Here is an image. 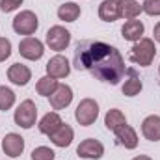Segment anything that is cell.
<instances>
[{"label": "cell", "instance_id": "obj_1", "mask_svg": "<svg viewBox=\"0 0 160 160\" xmlns=\"http://www.w3.org/2000/svg\"><path fill=\"white\" fill-rule=\"evenodd\" d=\"M75 67L78 71H88L106 84H119L125 77L127 67L121 52L104 41H80L75 48Z\"/></svg>", "mask_w": 160, "mask_h": 160}, {"label": "cell", "instance_id": "obj_2", "mask_svg": "<svg viewBox=\"0 0 160 160\" xmlns=\"http://www.w3.org/2000/svg\"><path fill=\"white\" fill-rule=\"evenodd\" d=\"M155 56H157V47H155V41L149 38H142L140 41H136L130 50V60L140 67H149Z\"/></svg>", "mask_w": 160, "mask_h": 160}, {"label": "cell", "instance_id": "obj_3", "mask_svg": "<svg viewBox=\"0 0 160 160\" xmlns=\"http://www.w3.org/2000/svg\"><path fill=\"white\" fill-rule=\"evenodd\" d=\"M36 119H38V106H36V102L30 101V99L22 101V102L17 106L15 114H13L15 125L21 127V128H32V127L36 125Z\"/></svg>", "mask_w": 160, "mask_h": 160}, {"label": "cell", "instance_id": "obj_4", "mask_svg": "<svg viewBox=\"0 0 160 160\" xmlns=\"http://www.w3.org/2000/svg\"><path fill=\"white\" fill-rule=\"evenodd\" d=\"M99 118V102L95 99H82L75 110V119L82 127L93 125Z\"/></svg>", "mask_w": 160, "mask_h": 160}, {"label": "cell", "instance_id": "obj_5", "mask_svg": "<svg viewBox=\"0 0 160 160\" xmlns=\"http://www.w3.org/2000/svg\"><path fill=\"white\" fill-rule=\"evenodd\" d=\"M38 26H39V19H38V15L34 13V11H30V9H24V11H21L15 19H13V30L19 34V36H32L36 30H38Z\"/></svg>", "mask_w": 160, "mask_h": 160}, {"label": "cell", "instance_id": "obj_6", "mask_svg": "<svg viewBox=\"0 0 160 160\" xmlns=\"http://www.w3.org/2000/svg\"><path fill=\"white\" fill-rule=\"evenodd\" d=\"M45 41H47V45L50 47V50L62 52V50H65V48L69 47V43H71V32L65 30L63 26L56 24V26H52V28L47 32Z\"/></svg>", "mask_w": 160, "mask_h": 160}, {"label": "cell", "instance_id": "obj_7", "mask_svg": "<svg viewBox=\"0 0 160 160\" xmlns=\"http://www.w3.org/2000/svg\"><path fill=\"white\" fill-rule=\"evenodd\" d=\"M19 52H21L22 58L36 62V60H39L41 56H43V52H45V45H43L38 38L28 36V38H24V39L19 43Z\"/></svg>", "mask_w": 160, "mask_h": 160}, {"label": "cell", "instance_id": "obj_8", "mask_svg": "<svg viewBox=\"0 0 160 160\" xmlns=\"http://www.w3.org/2000/svg\"><path fill=\"white\" fill-rule=\"evenodd\" d=\"M77 155L80 158L99 160L104 155V145L99 140H95V138H88V140L80 142V145L77 147Z\"/></svg>", "mask_w": 160, "mask_h": 160}, {"label": "cell", "instance_id": "obj_9", "mask_svg": "<svg viewBox=\"0 0 160 160\" xmlns=\"http://www.w3.org/2000/svg\"><path fill=\"white\" fill-rule=\"evenodd\" d=\"M69 73H71V65H69V60H67L65 56L56 54L54 58L48 60V63H47V75H48V77H52V78L58 80V78L69 77Z\"/></svg>", "mask_w": 160, "mask_h": 160}, {"label": "cell", "instance_id": "obj_10", "mask_svg": "<svg viewBox=\"0 0 160 160\" xmlns=\"http://www.w3.org/2000/svg\"><path fill=\"white\" fill-rule=\"evenodd\" d=\"M50 101V106L54 110H63L71 104L73 101V89L67 86V84H58V88L54 89V93L48 97Z\"/></svg>", "mask_w": 160, "mask_h": 160}, {"label": "cell", "instance_id": "obj_11", "mask_svg": "<svg viewBox=\"0 0 160 160\" xmlns=\"http://www.w3.org/2000/svg\"><path fill=\"white\" fill-rule=\"evenodd\" d=\"M2 151L9 157V158H17L22 151H24V138L15 134V132H9L2 138Z\"/></svg>", "mask_w": 160, "mask_h": 160}, {"label": "cell", "instance_id": "obj_12", "mask_svg": "<svg viewBox=\"0 0 160 160\" xmlns=\"http://www.w3.org/2000/svg\"><path fill=\"white\" fill-rule=\"evenodd\" d=\"M50 142L56 145V147H69L75 140V130L67 125V123H62L50 136Z\"/></svg>", "mask_w": 160, "mask_h": 160}, {"label": "cell", "instance_id": "obj_13", "mask_svg": "<svg viewBox=\"0 0 160 160\" xmlns=\"http://www.w3.org/2000/svg\"><path fill=\"white\" fill-rule=\"evenodd\" d=\"M142 134L149 142H160V116L153 114L142 121Z\"/></svg>", "mask_w": 160, "mask_h": 160}, {"label": "cell", "instance_id": "obj_14", "mask_svg": "<svg viewBox=\"0 0 160 160\" xmlns=\"http://www.w3.org/2000/svg\"><path fill=\"white\" fill-rule=\"evenodd\" d=\"M8 78L15 86H26L32 80V71L26 65H22V63H13L8 69Z\"/></svg>", "mask_w": 160, "mask_h": 160}, {"label": "cell", "instance_id": "obj_15", "mask_svg": "<svg viewBox=\"0 0 160 160\" xmlns=\"http://www.w3.org/2000/svg\"><path fill=\"white\" fill-rule=\"evenodd\" d=\"M114 134L118 136V142L125 149H136L138 147V134H136V130L130 125H127V123L121 125Z\"/></svg>", "mask_w": 160, "mask_h": 160}, {"label": "cell", "instance_id": "obj_16", "mask_svg": "<svg viewBox=\"0 0 160 160\" xmlns=\"http://www.w3.org/2000/svg\"><path fill=\"white\" fill-rule=\"evenodd\" d=\"M143 32H145L143 22H142V21H136V19L127 21V22L123 24V28H121L123 38L127 41H132V43H136V41L142 39V38H143Z\"/></svg>", "mask_w": 160, "mask_h": 160}, {"label": "cell", "instance_id": "obj_17", "mask_svg": "<svg viewBox=\"0 0 160 160\" xmlns=\"http://www.w3.org/2000/svg\"><path fill=\"white\" fill-rule=\"evenodd\" d=\"M99 17L104 22H114L121 17L119 13V0H102L99 6Z\"/></svg>", "mask_w": 160, "mask_h": 160}, {"label": "cell", "instance_id": "obj_18", "mask_svg": "<svg viewBox=\"0 0 160 160\" xmlns=\"http://www.w3.org/2000/svg\"><path fill=\"white\" fill-rule=\"evenodd\" d=\"M63 121H62V118H60V114L58 112H48V114H45L43 118H41L39 121V132H43V134H47V136H50L60 125H62Z\"/></svg>", "mask_w": 160, "mask_h": 160}, {"label": "cell", "instance_id": "obj_19", "mask_svg": "<svg viewBox=\"0 0 160 160\" xmlns=\"http://www.w3.org/2000/svg\"><path fill=\"white\" fill-rule=\"evenodd\" d=\"M142 88H143V84H142V80L138 77V73H136L134 69H128V78L125 80V84H123V88H121L123 95L134 97V95H138V93L142 91Z\"/></svg>", "mask_w": 160, "mask_h": 160}, {"label": "cell", "instance_id": "obj_20", "mask_svg": "<svg viewBox=\"0 0 160 160\" xmlns=\"http://www.w3.org/2000/svg\"><path fill=\"white\" fill-rule=\"evenodd\" d=\"M80 17V6L75 2H65L58 8V19L65 22H75Z\"/></svg>", "mask_w": 160, "mask_h": 160}, {"label": "cell", "instance_id": "obj_21", "mask_svg": "<svg viewBox=\"0 0 160 160\" xmlns=\"http://www.w3.org/2000/svg\"><path fill=\"white\" fill-rule=\"evenodd\" d=\"M143 9H142V6H140V2H136V0H119V13L123 19H136L140 13H142Z\"/></svg>", "mask_w": 160, "mask_h": 160}, {"label": "cell", "instance_id": "obj_22", "mask_svg": "<svg viewBox=\"0 0 160 160\" xmlns=\"http://www.w3.org/2000/svg\"><path fill=\"white\" fill-rule=\"evenodd\" d=\"M125 123H127V118H125V114H123L121 110H118V108H112V110H108V112H106L104 125H106V128H108V130L116 132L121 125H125Z\"/></svg>", "mask_w": 160, "mask_h": 160}, {"label": "cell", "instance_id": "obj_23", "mask_svg": "<svg viewBox=\"0 0 160 160\" xmlns=\"http://www.w3.org/2000/svg\"><path fill=\"white\" fill-rule=\"evenodd\" d=\"M58 88V80L52 78V77H43V78L38 80V84H36V91L43 95V97H50L52 93H54V89Z\"/></svg>", "mask_w": 160, "mask_h": 160}, {"label": "cell", "instance_id": "obj_24", "mask_svg": "<svg viewBox=\"0 0 160 160\" xmlns=\"http://www.w3.org/2000/svg\"><path fill=\"white\" fill-rule=\"evenodd\" d=\"M15 104V93L8 86H0V110H9Z\"/></svg>", "mask_w": 160, "mask_h": 160}, {"label": "cell", "instance_id": "obj_25", "mask_svg": "<svg viewBox=\"0 0 160 160\" xmlns=\"http://www.w3.org/2000/svg\"><path fill=\"white\" fill-rule=\"evenodd\" d=\"M54 157H56V153L50 147H45V145L36 147L32 151V160H54Z\"/></svg>", "mask_w": 160, "mask_h": 160}, {"label": "cell", "instance_id": "obj_26", "mask_svg": "<svg viewBox=\"0 0 160 160\" xmlns=\"http://www.w3.org/2000/svg\"><path fill=\"white\" fill-rule=\"evenodd\" d=\"M142 9L151 15V17H158L160 15V0H145L142 4Z\"/></svg>", "mask_w": 160, "mask_h": 160}, {"label": "cell", "instance_id": "obj_27", "mask_svg": "<svg viewBox=\"0 0 160 160\" xmlns=\"http://www.w3.org/2000/svg\"><path fill=\"white\" fill-rule=\"evenodd\" d=\"M11 54V41L8 38H0V62H6Z\"/></svg>", "mask_w": 160, "mask_h": 160}, {"label": "cell", "instance_id": "obj_28", "mask_svg": "<svg viewBox=\"0 0 160 160\" xmlns=\"http://www.w3.org/2000/svg\"><path fill=\"white\" fill-rule=\"evenodd\" d=\"M19 6H22V0H0V9L4 13H11Z\"/></svg>", "mask_w": 160, "mask_h": 160}, {"label": "cell", "instance_id": "obj_29", "mask_svg": "<svg viewBox=\"0 0 160 160\" xmlns=\"http://www.w3.org/2000/svg\"><path fill=\"white\" fill-rule=\"evenodd\" d=\"M153 36H155V41H158L160 43V22L155 24V28H153Z\"/></svg>", "mask_w": 160, "mask_h": 160}, {"label": "cell", "instance_id": "obj_30", "mask_svg": "<svg viewBox=\"0 0 160 160\" xmlns=\"http://www.w3.org/2000/svg\"><path fill=\"white\" fill-rule=\"evenodd\" d=\"M132 160H153L151 157H145V155H140V157H134Z\"/></svg>", "mask_w": 160, "mask_h": 160}, {"label": "cell", "instance_id": "obj_31", "mask_svg": "<svg viewBox=\"0 0 160 160\" xmlns=\"http://www.w3.org/2000/svg\"><path fill=\"white\" fill-rule=\"evenodd\" d=\"M158 73H160V65H158Z\"/></svg>", "mask_w": 160, "mask_h": 160}]
</instances>
